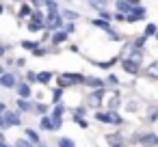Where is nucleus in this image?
<instances>
[{
    "label": "nucleus",
    "instance_id": "obj_1",
    "mask_svg": "<svg viewBox=\"0 0 158 147\" xmlns=\"http://www.w3.org/2000/svg\"><path fill=\"white\" fill-rule=\"evenodd\" d=\"M95 119L100 121V123H113V125H121L123 123V119L117 115V112H95Z\"/></svg>",
    "mask_w": 158,
    "mask_h": 147
},
{
    "label": "nucleus",
    "instance_id": "obj_2",
    "mask_svg": "<svg viewBox=\"0 0 158 147\" xmlns=\"http://www.w3.org/2000/svg\"><path fill=\"white\" fill-rule=\"evenodd\" d=\"M59 82H61V87H72V84H82L85 78L80 74H61Z\"/></svg>",
    "mask_w": 158,
    "mask_h": 147
},
{
    "label": "nucleus",
    "instance_id": "obj_3",
    "mask_svg": "<svg viewBox=\"0 0 158 147\" xmlns=\"http://www.w3.org/2000/svg\"><path fill=\"white\" fill-rule=\"evenodd\" d=\"M134 143H141V145H145V147H154V145H158V134H139L136 138H132Z\"/></svg>",
    "mask_w": 158,
    "mask_h": 147
},
{
    "label": "nucleus",
    "instance_id": "obj_4",
    "mask_svg": "<svg viewBox=\"0 0 158 147\" xmlns=\"http://www.w3.org/2000/svg\"><path fill=\"white\" fill-rule=\"evenodd\" d=\"M145 15H147L145 7H134V9L126 15V22H141V20H145Z\"/></svg>",
    "mask_w": 158,
    "mask_h": 147
},
{
    "label": "nucleus",
    "instance_id": "obj_5",
    "mask_svg": "<svg viewBox=\"0 0 158 147\" xmlns=\"http://www.w3.org/2000/svg\"><path fill=\"white\" fill-rule=\"evenodd\" d=\"M44 26H46L48 31L59 28V26H61V15H59L56 11H50V13H48V18H46V22H44Z\"/></svg>",
    "mask_w": 158,
    "mask_h": 147
},
{
    "label": "nucleus",
    "instance_id": "obj_6",
    "mask_svg": "<svg viewBox=\"0 0 158 147\" xmlns=\"http://www.w3.org/2000/svg\"><path fill=\"white\" fill-rule=\"evenodd\" d=\"M102 97H104V91H102V89H98V91H93V93L89 95V106H93V108H98V106L102 104Z\"/></svg>",
    "mask_w": 158,
    "mask_h": 147
},
{
    "label": "nucleus",
    "instance_id": "obj_7",
    "mask_svg": "<svg viewBox=\"0 0 158 147\" xmlns=\"http://www.w3.org/2000/svg\"><path fill=\"white\" fill-rule=\"evenodd\" d=\"M2 119H5V125H20V115H18V112H9V110H5Z\"/></svg>",
    "mask_w": 158,
    "mask_h": 147
},
{
    "label": "nucleus",
    "instance_id": "obj_8",
    "mask_svg": "<svg viewBox=\"0 0 158 147\" xmlns=\"http://www.w3.org/2000/svg\"><path fill=\"white\" fill-rule=\"evenodd\" d=\"M0 84H2L5 89H13V87H18L13 74H2V76H0Z\"/></svg>",
    "mask_w": 158,
    "mask_h": 147
},
{
    "label": "nucleus",
    "instance_id": "obj_9",
    "mask_svg": "<svg viewBox=\"0 0 158 147\" xmlns=\"http://www.w3.org/2000/svg\"><path fill=\"white\" fill-rule=\"evenodd\" d=\"M121 67H123L128 74H139V67H141V65L134 63V61H130V59H123V61H121Z\"/></svg>",
    "mask_w": 158,
    "mask_h": 147
},
{
    "label": "nucleus",
    "instance_id": "obj_10",
    "mask_svg": "<svg viewBox=\"0 0 158 147\" xmlns=\"http://www.w3.org/2000/svg\"><path fill=\"white\" fill-rule=\"evenodd\" d=\"M134 7H139V5H136V2H117V11H119L121 15H123V13L128 15V13L134 9Z\"/></svg>",
    "mask_w": 158,
    "mask_h": 147
},
{
    "label": "nucleus",
    "instance_id": "obj_11",
    "mask_svg": "<svg viewBox=\"0 0 158 147\" xmlns=\"http://www.w3.org/2000/svg\"><path fill=\"white\" fill-rule=\"evenodd\" d=\"M145 74L149 76V78H154V80H158V61H154L147 69H145Z\"/></svg>",
    "mask_w": 158,
    "mask_h": 147
},
{
    "label": "nucleus",
    "instance_id": "obj_12",
    "mask_svg": "<svg viewBox=\"0 0 158 147\" xmlns=\"http://www.w3.org/2000/svg\"><path fill=\"white\" fill-rule=\"evenodd\" d=\"M85 82H87V84H89V87H91V89H95V91H98V89H102V87H104V82H102V80H100V78H85Z\"/></svg>",
    "mask_w": 158,
    "mask_h": 147
},
{
    "label": "nucleus",
    "instance_id": "obj_13",
    "mask_svg": "<svg viewBox=\"0 0 158 147\" xmlns=\"http://www.w3.org/2000/svg\"><path fill=\"white\" fill-rule=\"evenodd\" d=\"M18 93H20V100L31 97V87L28 84H18Z\"/></svg>",
    "mask_w": 158,
    "mask_h": 147
},
{
    "label": "nucleus",
    "instance_id": "obj_14",
    "mask_svg": "<svg viewBox=\"0 0 158 147\" xmlns=\"http://www.w3.org/2000/svg\"><path fill=\"white\" fill-rule=\"evenodd\" d=\"M119 106V95L117 93H113L110 97H108V108H110V112H115V108Z\"/></svg>",
    "mask_w": 158,
    "mask_h": 147
},
{
    "label": "nucleus",
    "instance_id": "obj_15",
    "mask_svg": "<svg viewBox=\"0 0 158 147\" xmlns=\"http://www.w3.org/2000/svg\"><path fill=\"white\" fill-rule=\"evenodd\" d=\"M110 147H121V134H108Z\"/></svg>",
    "mask_w": 158,
    "mask_h": 147
},
{
    "label": "nucleus",
    "instance_id": "obj_16",
    "mask_svg": "<svg viewBox=\"0 0 158 147\" xmlns=\"http://www.w3.org/2000/svg\"><path fill=\"white\" fill-rule=\"evenodd\" d=\"M156 33H158V28H156L154 24H147V26H145V33H143V37L147 39V37H152V35H156Z\"/></svg>",
    "mask_w": 158,
    "mask_h": 147
},
{
    "label": "nucleus",
    "instance_id": "obj_17",
    "mask_svg": "<svg viewBox=\"0 0 158 147\" xmlns=\"http://www.w3.org/2000/svg\"><path fill=\"white\" fill-rule=\"evenodd\" d=\"M22 48H26V50H33V52H37V50H39V43H37V41H22Z\"/></svg>",
    "mask_w": 158,
    "mask_h": 147
},
{
    "label": "nucleus",
    "instance_id": "obj_18",
    "mask_svg": "<svg viewBox=\"0 0 158 147\" xmlns=\"http://www.w3.org/2000/svg\"><path fill=\"white\" fill-rule=\"evenodd\" d=\"M41 128H44V130H54L52 117H44V119H41Z\"/></svg>",
    "mask_w": 158,
    "mask_h": 147
},
{
    "label": "nucleus",
    "instance_id": "obj_19",
    "mask_svg": "<svg viewBox=\"0 0 158 147\" xmlns=\"http://www.w3.org/2000/svg\"><path fill=\"white\" fill-rule=\"evenodd\" d=\"M65 39H67V33H65V31H59V33L52 37V41H54V43H61V41H65Z\"/></svg>",
    "mask_w": 158,
    "mask_h": 147
},
{
    "label": "nucleus",
    "instance_id": "obj_20",
    "mask_svg": "<svg viewBox=\"0 0 158 147\" xmlns=\"http://www.w3.org/2000/svg\"><path fill=\"white\" fill-rule=\"evenodd\" d=\"M26 136H28V141H31V143H39V134H37L35 130H31V128H28V130H26Z\"/></svg>",
    "mask_w": 158,
    "mask_h": 147
},
{
    "label": "nucleus",
    "instance_id": "obj_21",
    "mask_svg": "<svg viewBox=\"0 0 158 147\" xmlns=\"http://www.w3.org/2000/svg\"><path fill=\"white\" fill-rule=\"evenodd\" d=\"M50 78H52L50 71H41V74H37V82H48Z\"/></svg>",
    "mask_w": 158,
    "mask_h": 147
},
{
    "label": "nucleus",
    "instance_id": "obj_22",
    "mask_svg": "<svg viewBox=\"0 0 158 147\" xmlns=\"http://www.w3.org/2000/svg\"><path fill=\"white\" fill-rule=\"evenodd\" d=\"M28 15H33V13H31V7H28V5H22V9H20V18H28Z\"/></svg>",
    "mask_w": 158,
    "mask_h": 147
},
{
    "label": "nucleus",
    "instance_id": "obj_23",
    "mask_svg": "<svg viewBox=\"0 0 158 147\" xmlns=\"http://www.w3.org/2000/svg\"><path fill=\"white\" fill-rule=\"evenodd\" d=\"M18 106H20V110H33V106L26 100H18Z\"/></svg>",
    "mask_w": 158,
    "mask_h": 147
},
{
    "label": "nucleus",
    "instance_id": "obj_24",
    "mask_svg": "<svg viewBox=\"0 0 158 147\" xmlns=\"http://www.w3.org/2000/svg\"><path fill=\"white\" fill-rule=\"evenodd\" d=\"M147 121H158V108H152V110H149Z\"/></svg>",
    "mask_w": 158,
    "mask_h": 147
},
{
    "label": "nucleus",
    "instance_id": "obj_25",
    "mask_svg": "<svg viewBox=\"0 0 158 147\" xmlns=\"http://www.w3.org/2000/svg\"><path fill=\"white\" fill-rule=\"evenodd\" d=\"M59 147H74V141H69V138H61V141H59Z\"/></svg>",
    "mask_w": 158,
    "mask_h": 147
},
{
    "label": "nucleus",
    "instance_id": "obj_26",
    "mask_svg": "<svg viewBox=\"0 0 158 147\" xmlns=\"http://www.w3.org/2000/svg\"><path fill=\"white\" fill-rule=\"evenodd\" d=\"M63 15H65L67 20H78V13H76V11H65Z\"/></svg>",
    "mask_w": 158,
    "mask_h": 147
},
{
    "label": "nucleus",
    "instance_id": "obj_27",
    "mask_svg": "<svg viewBox=\"0 0 158 147\" xmlns=\"http://www.w3.org/2000/svg\"><path fill=\"white\" fill-rule=\"evenodd\" d=\"M61 115H63V106H56L54 112H52V117H54V119H61Z\"/></svg>",
    "mask_w": 158,
    "mask_h": 147
},
{
    "label": "nucleus",
    "instance_id": "obj_28",
    "mask_svg": "<svg viewBox=\"0 0 158 147\" xmlns=\"http://www.w3.org/2000/svg\"><path fill=\"white\" fill-rule=\"evenodd\" d=\"M44 28V24H35V22H28V31H39Z\"/></svg>",
    "mask_w": 158,
    "mask_h": 147
},
{
    "label": "nucleus",
    "instance_id": "obj_29",
    "mask_svg": "<svg viewBox=\"0 0 158 147\" xmlns=\"http://www.w3.org/2000/svg\"><path fill=\"white\" fill-rule=\"evenodd\" d=\"M74 121H76V123H78L80 128H87V121H85L82 117H74Z\"/></svg>",
    "mask_w": 158,
    "mask_h": 147
},
{
    "label": "nucleus",
    "instance_id": "obj_30",
    "mask_svg": "<svg viewBox=\"0 0 158 147\" xmlns=\"http://www.w3.org/2000/svg\"><path fill=\"white\" fill-rule=\"evenodd\" d=\"M15 147H33V145H31V143H26V141H18V143H15Z\"/></svg>",
    "mask_w": 158,
    "mask_h": 147
},
{
    "label": "nucleus",
    "instance_id": "obj_31",
    "mask_svg": "<svg viewBox=\"0 0 158 147\" xmlns=\"http://www.w3.org/2000/svg\"><path fill=\"white\" fill-rule=\"evenodd\" d=\"M93 9H104V2H91Z\"/></svg>",
    "mask_w": 158,
    "mask_h": 147
},
{
    "label": "nucleus",
    "instance_id": "obj_32",
    "mask_svg": "<svg viewBox=\"0 0 158 147\" xmlns=\"http://www.w3.org/2000/svg\"><path fill=\"white\" fill-rule=\"evenodd\" d=\"M26 78H28V82H33V80H37V76H35L33 71H28V74H26Z\"/></svg>",
    "mask_w": 158,
    "mask_h": 147
},
{
    "label": "nucleus",
    "instance_id": "obj_33",
    "mask_svg": "<svg viewBox=\"0 0 158 147\" xmlns=\"http://www.w3.org/2000/svg\"><path fill=\"white\" fill-rule=\"evenodd\" d=\"M108 82H110V84H119V80H117V76H108Z\"/></svg>",
    "mask_w": 158,
    "mask_h": 147
},
{
    "label": "nucleus",
    "instance_id": "obj_34",
    "mask_svg": "<svg viewBox=\"0 0 158 147\" xmlns=\"http://www.w3.org/2000/svg\"><path fill=\"white\" fill-rule=\"evenodd\" d=\"M59 100H61V89L54 91V102H59Z\"/></svg>",
    "mask_w": 158,
    "mask_h": 147
},
{
    "label": "nucleus",
    "instance_id": "obj_35",
    "mask_svg": "<svg viewBox=\"0 0 158 147\" xmlns=\"http://www.w3.org/2000/svg\"><path fill=\"white\" fill-rule=\"evenodd\" d=\"M44 54H46V50H44V48H39V50L35 52V56H44Z\"/></svg>",
    "mask_w": 158,
    "mask_h": 147
},
{
    "label": "nucleus",
    "instance_id": "obj_36",
    "mask_svg": "<svg viewBox=\"0 0 158 147\" xmlns=\"http://www.w3.org/2000/svg\"><path fill=\"white\" fill-rule=\"evenodd\" d=\"M35 110H37V112H46V106H44V104H39V106H37Z\"/></svg>",
    "mask_w": 158,
    "mask_h": 147
},
{
    "label": "nucleus",
    "instance_id": "obj_37",
    "mask_svg": "<svg viewBox=\"0 0 158 147\" xmlns=\"http://www.w3.org/2000/svg\"><path fill=\"white\" fill-rule=\"evenodd\" d=\"M0 112H5V104L2 102H0Z\"/></svg>",
    "mask_w": 158,
    "mask_h": 147
},
{
    "label": "nucleus",
    "instance_id": "obj_38",
    "mask_svg": "<svg viewBox=\"0 0 158 147\" xmlns=\"http://www.w3.org/2000/svg\"><path fill=\"white\" fill-rule=\"evenodd\" d=\"M0 125H5V119H2V117H0Z\"/></svg>",
    "mask_w": 158,
    "mask_h": 147
},
{
    "label": "nucleus",
    "instance_id": "obj_39",
    "mask_svg": "<svg viewBox=\"0 0 158 147\" xmlns=\"http://www.w3.org/2000/svg\"><path fill=\"white\" fill-rule=\"evenodd\" d=\"M2 74H5V71H2V65H0V76H2Z\"/></svg>",
    "mask_w": 158,
    "mask_h": 147
},
{
    "label": "nucleus",
    "instance_id": "obj_40",
    "mask_svg": "<svg viewBox=\"0 0 158 147\" xmlns=\"http://www.w3.org/2000/svg\"><path fill=\"white\" fill-rule=\"evenodd\" d=\"M0 13H2V5H0Z\"/></svg>",
    "mask_w": 158,
    "mask_h": 147
},
{
    "label": "nucleus",
    "instance_id": "obj_41",
    "mask_svg": "<svg viewBox=\"0 0 158 147\" xmlns=\"http://www.w3.org/2000/svg\"><path fill=\"white\" fill-rule=\"evenodd\" d=\"M0 147H7V145H2V143H0Z\"/></svg>",
    "mask_w": 158,
    "mask_h": 147
},
{
    "label": "nucleus",
    "instance_id": "obj_42",
    "mask_svg": "<svg viewBox=\"0 0 158 147\" xmlns=\"http://www.w3.org/2000/svg\"><path fill=\"white\" fill-rule=\"evenodd\" d=\"M156 39H158V33H156Z\"/></svg>",
    "mask_w": 158,
    "mask_h": 147
}]
</instances>
